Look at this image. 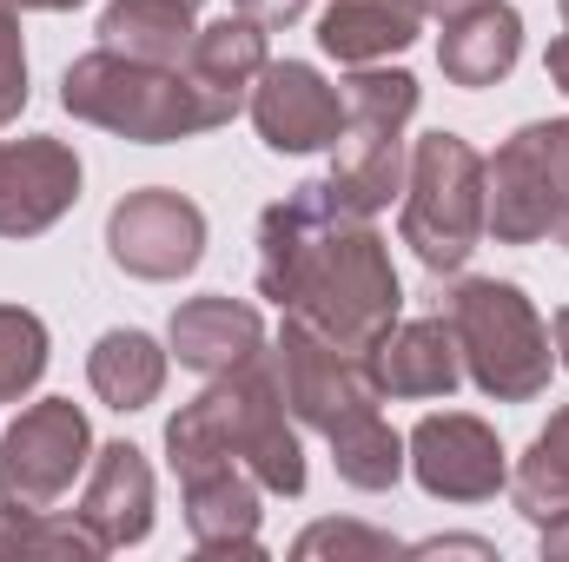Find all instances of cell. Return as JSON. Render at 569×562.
<instances>
[{
    "instance_id": "f35d334b",
    "label": "cell",
    "mask_w": 569,
    "mask_h": 562,
    "mask_svg": "<svg viewBox=\"0 0 569 562\" xmlns=\"http://www.w3.org/2000/svg\"><path fill=\"white\" fill-rule=\"evenodd\" d=\"M186 7H206V0H186Z\"/></svg>"
},
{
    "instance_id": "e575fe53",
    "label": "cell",
    "mask_w": 569,
    "mask_h": 562,
    "mask_svg": "<svg viewBox=\"0 0 569 562\" xmlns=\"http://www.w3.org/2000/svg\"><path fill=\"white\" fill-rule=\"evenodd\" d=\"M550 338H557V364L569 371V304L557 311V324H550Z\"/></svg>"
},
{
    "instance_id": "4316f807",
    "label": "cell",
    "mask_w": 569,
    "mask_h": 562,
    "mask_svg": "<svg viewBox=\"0 0 569 562\" xmlns=\"http://www.w3.org/2000/svg\"><path fill=\"white\" fill-rule=\"evenodd\" d=\"M291 556H298V562H318V556L391 562V556H405V543H398V536H385V530H371V523H311V530L291 543Z\"/></svg>"
},
{
    "instance_id": "4dcf8cb0",
    "label": "cell",
    "mask_w": 569,
    "mask_h": 562,
    "mask_svg": "<svg viewBox=\"0 0 569 562\" xmlns=\"http://www.w3.org/2000/svg\"><path fill=\"white\" fill-rule=\"evenodd\" d=\"M537 550H543L550 562H569V510L550 516V523H537Z\"/></svg>"
},
{
    "instance_id": "7c38bea8",
    "label": "cell",
    "mask_w": 569,
    "mask_h": 562,
    "mask_svg": "<svg viewBox=\"0 0 569 562\" xmlns=\"http://www.w3.org/2000/svg\"><path fill=\"white\" fill-rule=\"evenodd\" d=\"M246 113L272 152H325L345 133V87H331L311 60H266Z\"/></svg>"
},
{
    "instance_id": "9c48e42d",
    "label": "cell",
    "mask_w": 569,
    "mask_h": 562,
    "mask_svg": "<svg viewBox=\"0 0 569 562\" xmlns=\"http://www.w3.org/2000/svg\"><path fill=\"white\" fill-rule=\"evenodd\" d=\"M107 259L146 284L186 279L206 259V212L172 185H140L107 212Z\"/></svg>"
},
{
    "instance_id": "83f0119b",
    "label": "cell",
    "mask_w": 569,
    "mask_h": 562,
    "mask_svg": "<svg viewBox=\"0 0 569 562\" xmlns=\"http://www.w3.org/2000/svg\"><path fill=\"white\" fill-rule=\"evenodd\" d=\"M27 107V47H20V7L0 0V127H13Z\"/></svg>"
},
{
    "instance_id": "484cf974",
    "label": "cell",
    "mask_w": 569,
    "mask_h": 562,
    "mask_svg": "<svg viewBox=\"0 0 569 562\" xmlns=\"http://www.w3.org/2000/svg\"><path fill=\"white\" fill-rule=\"evenodd\" d=\"M47 378V324L27 304H0V404L33 398Z\"/></svg>"
},
{
    "instance_id": "277c9868",
    "label": "cell",
    "mask_w": 569,
    "mask_h": 562,
    "mask_svg": "<svg viewBox=\"0 0 569 562\" xmlns=\"http://www.w3.org/2000/svg\"><path fill=\"white\" fill-rule=\"evenodd\" d=\"M443 318L463 351V378L497 404H530L550 391L557 338L510 279H457L443 291Z\"/></svg>"
},
{
    "instance_id": "4fadbf2b",
    "label": "cell",
    "mask_w": 569,
    "mask_h": 562,
    "mask_svg": "<svg viewBox=\"0 0 569 562\" xmlns=\"http://www.w3.org/2000/svg\"><path fill=\"white\" fill-rule=\"evenodd\" d=\"M80 205V152L53 133H27L7 145V199H0V239H40Z\"/></svg>"
},
{
    "instance_id": "e0dca14e",
    "label": "cell",
    "mask_w": 569,
    "mask_h": 562,
    "mask_svg": "<svg viewBox=\"0 0 569 562\" xmlns=\"http://www.w3.org/2000/svg\"><path fill=\"white\" fill-rule=\"evenodd\" d=\"M365 364H371L378 398H450L463 384V351H457L450 318H405V324H391L365 351Z\"/></svg>"
},
{
    "instance_id": "8d00e7d4",
    "label": "cell",
    "mask_w": 569,
    "mask_h": 562,
    "mask_svg": "<svg viewBox=\"0 0 569 562\" xmlns=\"http://www.w3.org/2000/svg\"><path fill=\"white\" fill-rule=\"evenodd\" d=\"M557 7H563V27H569V0H557Z\"/></svg>"
},
{
    "instance_id": "44dd1931",
    "label": "cell",
    "mask_w": 569,
    "mask_h": 562,
    "mask_svg": "<svg viewBox=\"0 0 569 562\" xmlns=\"http://www.w3.org/2000/svg\"><path fill=\"white\" fill-rule=\"evenodd\" d=\"M192 33H199V7L186 0H107L100 13V47L159 60V67H186Z\"/></svg>"
},
{
    "instance_id": "9a60e30c",
    "label": "cell",
    "mask_w": 569,
    "mask_h": 562,
    "mask_svg": "<svg viewBox=\"0 0 569 562\" xmlns=\"http://www.w3.org/2000/svg\"><path fill=\"white\" fill-rule=\"evenodd\" d=\"M179 490H186V530H192L199 556H246V562L266 556V543H259V516H266L259 496H266V483L246 463L186 470Z\"/></svg>"
},
{
    "instance_id": "3957f363",
    "label": "cell",
    "mask_w": 569,
    "mask_h": 562,
    "mask_svg": "<svg viewBox=\"0 0 569 562\" xmlns=\"http://www.w3.org/2000/svg\"><path fill=\"white\" fill-rule=\"evenodd\" d=\"M60 107L100 133H120L140 145L199 140V133H219L239 120V100L192 80V67H159V60H133L113 47H93L60 73Z\"/></svg>"
},
{
    "instance_id": "8992f818",
    "label": "cell",
    "mask_w": 569,
    "mask_h": 562,
    "mask_svg": "<svg viewBox=\"0 0 569 562\" xmlns=\"http://www.w3.org/2000/svg\"><path fill=\"white\" fill-rule=\"evenodd\" d=\"M405 245L418 252L425 272H463L470 252L483 245V152L463 133H425L411 140L405 172V212H398Z\"/></svg>"
},
{
    "instance_id": "6da1fadb",
    "label": "cell",
    "mask_w": 569,
    "mask_h": 562,
    "mask_svg": "<svg viewBox=\"0 0 569 562\" xmlns=\"http://www.w3.org/2000/svg\"><path fill=\"white\" fill-rule=\"evenodd\" d=\"M259 291L345 351H371L405 311L391 245L338 205L331 179H305L259 212Z\"/></svg>"
},
{
    "instance_id": "8fae6325",
    "label": "cell",
    "mask_w": 569,
    "mask_h": 562,
    "mask_svg": "<svg viewBox=\"0 0 569 562\" xmlns=\"http://www.w3.org/2000/svg\"><path fill=\"white\" fill-rule=\"evenodd\" d=\"M405 470L437 503H490L497 490H510V456L497 430L470 411H430L405 436Z\"/></svg>"
},
{
    "instance_id": "f546056e",
    "label": "cell",
    "mask_w": 569,
    "mask_h": 562,
    "mask_svg": "<svg viewBox=\"0 0 569 562\" xmlns=\"http://www.w3.org/2000/svg\"><path fill=\"white\" fill-rule=\"evenodd\" d=\"M405 556H497L483 536H430V543H411Z\"/></svg>"
},
{
    "instance_id": "d590c367",
    "label": "cell",
    "mask_w": 569,
    "mask_h": 562,
    "mask_svg": "<svg viewBox=\"0 0 569 562\" xmlns=\"http://www.w3.org/2000/svg\"><path fill=\"white\" fill-rule=\"evenodd\" d=\"M0 199H7V145H0Z\"/></svg>"
},
{
    "instance_id": "7402d4cb",
    "label": "cell",
    "mask_w": 569,
    "mask_h": 562,
    "mask_svg": "<svg viewBox=\"0 0 569 562\" xmlns=\"http://www.w3.org/2000/svg\"><path fill=\"white\" fill-rule=\"evenodd\" d=\"M266 27L259 20H246V13H226V20H212V27H199L192 33V47H186V67H192V80H206L212 93H226V100H252V87H259V73H266Z\"/></svg>"
},
{
    "instance_id": "ffe728a7",
    "label": "cell",
    "mask_w": 569,
    "mask_h": 562,
    "mask_svg": "<svg viewBox=\"0 0 569 562\" xmlns=\"http://www.w3.org/2000/svg\"><path fill=\"white\" fill-rule=\"evenodd\" d=\"M166 344L159 338H146L133 324H113V331H100L93 338V351H87V384H93V398L107 404V411H120V418H133L146 411L159 391H166Z\"/></svg>"
},
{
    "instance_id": "836d02e7",
    "label": "cell",
    "mask_w": 569,
    "mask_h": 562,
    "mask_svg": "<svg viewBox=\"0 0 569 562\" xmlns=\"http://www.w3.org/2000/svg\"><path fill=\"white\" fill-rule=\"evenodd\" d=\"M20 13H73V7H87V0H13Z\"/></svg>"
},
{
    "instance_id": "cb8c5ba5",
    "label": "cell",
    "mask_w": 569,
    "mask_h": 562,
    "mask_svg": "<svg viewBox=\"0 0 569 562\" xmlns=\"http://www.w3.org/2000/svg\"><path fill=\"white\" fill-rule=\"evenodd\" d=\"M510 503H517L530 523H550V516L569 510V411H557V418L530 436V450L517 456V470H510Z\"/></svg>"
},
{
    "instance_id": "5b68a950",
    "label": "cell",
    "mask_w": 569,
    "mask_h": 562,
    "mask_svg": "<svg viewBox=\"0 0 569 562\" xmlns=\"http://www.w3.org/2000/svg\"><path fill=\"white\" fill-rule=\"evenodd\" d=\"M418 120V80L405 67H351L345 80V133L331 145V192L345 212L378 219L411 172L405 127Z\"/></svg>"
},
{
    "instance_id": "d6a6232c",
    "label": "cell",
    "mask_w": 569,
    "mask_h": 562,
    "mask_svg": "<svg viewBox=\"0 0 569 562\" xmlns=\"http://www.w3.org/2000/svg\"><path fill=\"white\" fill-rule=\"evenodd\" d=\"M477 7H490V0H425L430 20H457V13H477Z\"/></svg>"
},
{
    "instance_id": "f1b7e54d",
    "label": "cell",
    "mask_w": 569,
    "mask_h": 562,
    "mask_svg": "<svg viewBox=\"0 0 569 562\" xmlns=\"http://www.w3.org/2000/svg\"><path fill=\"white\" fill-rule=\"evenodd\" d=\"M305 7H311V0H239V13H246V20H259L266 33H279V27H291V20H298Z\"/></svg>"
},
{
    "instance_id": "7a4b0ae2",
    "label": "cell",
    "mask_w": 569,
    "mask_h": 562,
    "mask_svg": "<svg viewBox=\"0 0 569 562\" xmlns=\"http://www.w3.org/2000/svg\"><path fill=\"white\" fill-rule=\"evenodd\" d=\"M166 463L172 476L206 470V463H246L272 496H305V443H298V418L284 411L272 351L246 371L206 378V391L172 411Z\"/></svg>"
},
{
    "instance_id": "2e32d148",
    "label": "cell",
    "mask_w": 569,
    "mask_h": 562,
    "mask_svg": "<svg viewBox=\"0 0 569 562\" xmlns=\"http://www.w3.org/2000/svg\"><path fill=\"white\" fill-rule=\"evenodd\" d=\"M166 351L199 371V378H226V371H246L266 358V318L246 304V298H226V291H206V298H186L166 324Z\"/></svg>"
},
{
    "instance_id": "d4e9b609",
    "label": "cell",
    "mask_w": 569,
    "mask_h": 562,
    "mask_svg": "<svg viewBox=\"0 0 569 562\" xmlns=\"http://www.w3.org/2000/svg\"><path fill=\"white\" fill-rule=\"evenodd\" d=\"M0 556H47V562H93L100 543L80 516L53 510H0Z\"/></svg>"
},
{
    "instance_id": "52a82bcc",
    "label": "cell",
    "mask_w": 569,
    "mask_h": 562,
    "mask_svg": "<svg viewBox=\"0 0 569 562\" xmlns=\"http://www.w3.org/2000/svg\"><path fill=\"white\" fill-rule=\"evenodd\" d=\"M569 219V120H530L483 159V225L497 245H537Z\"/></svg>"
},
{
    "instance_id": "d6986e66",
    "label": "cell",
    "mask_w": 569,
    "mask_h": 562,
    "mask_svg": "<svg viewBox=\"0 0 569 562\" xmlns=\"http://www.w3.org/2000/svg\"><path fill=\"white\" fill-rule=\"evenodd\" d=\"M517 60H523V13H517V7L490 0V7H477V13L443 20L437 67H443L450 87H470V93H477V87H497V80H510Z\"/></svg>"
},
{
    "instance_id": "1f68e13d",
    "label": "cell",
    "mask_w": 569,
    "mask_h": 562,
    "mask_svg": "<svg viewBox=\"0 0 569 562\" xmlns=\"http://www.w3.org/2000/svg\"><path fill=\"white\" fill-rule=\"evenodd\" d=\"M543 73H550V87H563V93H569V33H557V40H550Z\"/></svg>"
},
{
    "instance_id": "ba28073f",
    "label": "cell",
    "mask_w": 569,
    "mask_h": 562,
    "mask_svg": "<svg viewBox=\"0 0 569 562\" xmlns=\"http://www.w3.org/2000/svg\"><path fill=\"white\" fill-rule=\"evenodd\" d=\"M93 463V423L73 398H40L0 436V510H53Z\"/></svg>"
},
{
    "instance_id": "30bf717a",
    "label": "cell",
    "mask_w": 569,
    "mask_h": 562,
    "mask_svg": "<svg viewBox=\"0 0 569 562\" xmlns=\"http://www.w3.org/2000/svg\"><path fill=\"white\" fill-rule=\"evenodd\" d=\"M272 371H279V391H284V411L305 423V430H331L338 418L378 404V384H371V364L365 351H345L331 344L325 331H311L305 318L284 311V331L272 344Z\"/></svg>"
},
{
    "instance_id": "74e56055",
    "label": "cell",
    "mask_w": 569,
    "mask_h": 562,
    "mask_svg": "<svg viewBox=\"0 0 569 562\" xmlns=\"http://www.w3.org/2000/svg\"><path fill=\"white\" fill-rule=\"evenodd\" d=\"M557 239H563V245H569V219H563V232H557Z\"/></svg>"
},
{
    "instance_id": "603a6c76",
    "label": "cell",
    "mask_w": 569,
    "mask_h": 562,
    "mask_svg": "<svg viewBox=\"0 0 569 562\" xmlns=\"http://www.w3.org/2000/svg\"><path fill=\"white\" fill-rule=\"evenodd\" d=\"M325 443H331V463H338V476H345L351 490H391V483L405 476V436L385 423L378 404L338 418L325 430Z\"/></svg>"
},
{
    "instance_id": "ac0fdd59",
    "label": "cell",
    "mask_w": 569,
    "mask_h": 562,
    "mask_svg": "<svg viewBox=\"0 0 569 562\" xmlns=\"http://www.w3.org/2000/svg\"><path fill=\"white\" fill-rule=\"evenodd\" d=\"M425 0H331L318 13V47L338 67H385L425 33Z\"/></svg>"
},
{
    "instance_id": "5bb4252c",
    "label": "cell",
    "mask_w": 569,
    "mask_h": 562,
    "mask_svg": "<svg viewBox=\"0 0 569 562\" xmlns=\"http://www.w3.org/2000/svg\"><path fill=\"white\" fill-rule=\"evenodd\" d=\"M73 516L87 523V536L100 543V556L146 543L152 536V463H146V450H133L127 436L100 443L93 463H87V490H80Z\"/></svg>"
}]
</instances>
